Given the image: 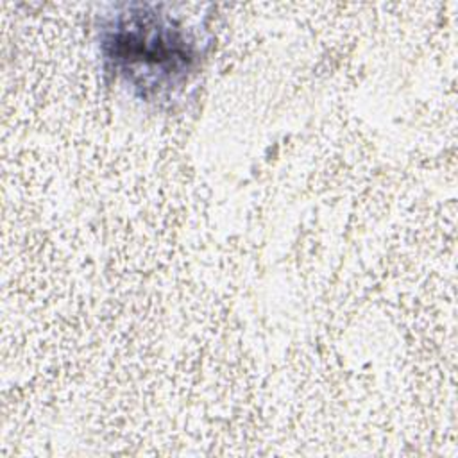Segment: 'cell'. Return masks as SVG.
Instances as JSON below:
<instances>
[{
  "label": "cell",
  "mask_w": 458,
  "mask_h": 458,
  "mask_svg": "<svg viewBox=\"0 0 458 458\" xmlns=\"http://www.w3.org/2000/svg\"><path fill=\"white\" fill-rule=\"evenodd\" d=\"M100 52L106 70L147 102L181 91L204 57L199 36L154 5L116 11L100 29Z\"/></svg>",
  "instance_id": "obj_1"
}]
</instances>
